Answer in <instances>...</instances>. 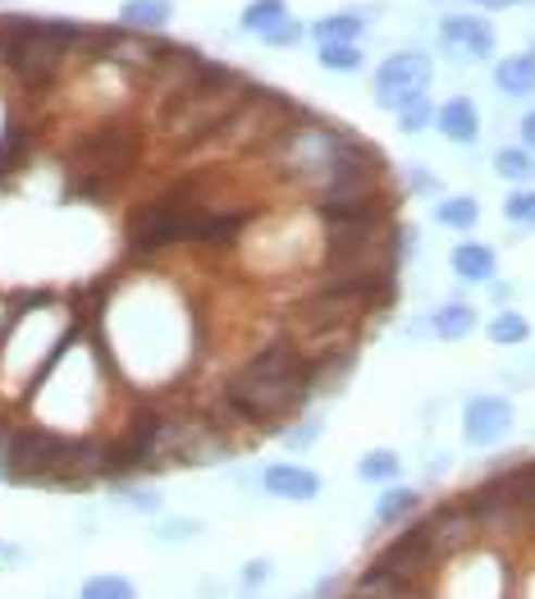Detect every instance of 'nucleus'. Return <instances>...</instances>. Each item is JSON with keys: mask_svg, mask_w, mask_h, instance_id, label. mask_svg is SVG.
Here are the masks:
<instances>
[{"mask_svg": "<svg viewBox=\"0 0 535 599\" xmlns=\"http://www.w3.org/2000/svg\"><path fill=\"white\" fill-rule=\"evenodd\" d=\"M311 389H316V362L298 344H261L225 375L220 398L242 426H284Z\"/></svg>", "mask_w": 535, "mask_h": 599, "instance_id": "nucleus-1", "label": "nucleus"}, {"mask_svg": "<svg viewBox=\"0 0 535 599\" xmlns=\"http://www.w3.org/2000/svg\"><path fill=\"white\" fill-rule=\"evenodd\" d=\"M202 207L188 197H155L128 215V248L133 252H165L174 242H192Z\"/></svg>", "mask_w": 535, "mask_h": 599, "instance_id": "nucleus-2", "label": "nucleus"}, {"mask_svg": "<svg viewBox=\"0 0 535 599\" xmlns=\"http://www.w3.org/2000/svg\"><path fill=\"white\" fill-rule=\"evenodd\" d=\"M431 83H435V60L426 51H398V55H385V64L375 70L371 92L381 110L403 115L408 105L431 97Z\"/></svg>", "mask_w": 535, "mask_h": 599, "instance_id": "nucleus-3", "label": "nucleus"}, {"mask_svg": "<svg viewBox=\"0 0 535 599\" xmlns=\"http://www.w3.org/2000/svg\"><path fill=\"white\" fill-rule=\"evenodd\" d=\"M512 421H518V412H512L508 398L481 394V398H472V403L462 408V439L472 444V449H489V444L508 439Z\"/></svg>", "mask_w": 535, "mask_h": 599, "instance_id": "nucleus-4", "label": "nucleus"}, {"mask_svg": "<svg viewBox=\"0 0 535 599\" xmlns=\"http://www.w3.org/2000/svg\"><path fill=\"white\" fill-rule=\"evenodd\" d=\"M439 51L466 64L489 60L495 55V28H489V18H476V14H449L439 24Z\"/></svg>", "mask_w": 535, "mask_h": 599, "instance_id": "nucleus-5", "label": "nucleus"}, {"mask_svg": "<svg viewBox=\"0 0 535 599\" xmlns=\"http://www.w3.org/2000/svg\"><path fill=\"white\" fill-rule=\"evenodd\" d=\"M261 490L284 503H311L325 490V481L311 467H302V462H271V467L261 472Z\"/></svg>", "mask_w": 535, "mask_h": 599, "instance_id": "nucleus-6", "label": "nucleus"}, {"mask_svg": "<svg viewBox=\"0 0 535 599\" xmlns=\"http://www.w3.org/2000/svg\"><path fill=\"white\" fill-rule=\"evenodd\" d=\"M435 128L444 142L453 147H472L481 138V110L472 97H449L444 105H435Z\"/></svg>", "mask_w": 535, "mask_h": 599, "instance_id": "nucleus-7", "label": "nucleus"}, {"mask_svg": "<svg viewBox=\"0 0 535 599\" xmlns=\"http://www.w3.org/2000/svg\"><path fill=\"white\" fill-rule=\"evenodd\" d=\"M495 87L508 97V101H526L535 97V51H522V55H503L495 64Z\"/></svg>", "mask_w": 535, "mask_h": 599, "instance_id": "nucleus-8", "label": "nucleus"}, {"mask_svg": "<svg viewBox=\"0 0 535 599\" xmlns=\"http://www.w3.org/2000/svg\"><path fill=\"white\" fill-rule=\"evenodd\" d=\"M449 265H453V275L466 279V284H489L499 271V257L489 242H458V248L449 252Z\"/></svg>", "mask_w": 535, "mask_h": 599, "instance_id": "nucleus-9", "label": "nucleus"}, {"mask_svg": "<svg viewBox=\"0 0 535 599\" xmlns=\"http://www.w3.org/2000/svg\"><path fill=\"white\" fill-rule=\"evenodd\" d=\"M476 307L472 302H444V307H435L431 312V335L435 339H444V344H458V339H466V335H476Z\"/></svg>", "mask_w": 535, "mask_h": 599, "instance_id": "nucleus-10", "label": "nucleus"}, {"mask_svg": "<svg viewBox=\"0 0 535 599\" xmlns=\"http://www.w3.org/2000/svg\"><path fill=\"white\" fill-rule=\"evenodd\" d=\"M120 18H124V28H133V33H161L174 18V0H124Z\"/></svg>", "mask_w": 535, "mask_h": 599, "instance_id": "nucleus-11", "label": "nucleus"}, {"mask_svg": "<svg viewBox=\"0 0 535 599\" xmlns=\"http://www.w3.org/2000/svg\"><path fill=\"white\" fill-rule=\"evenodd\" d=\"M311 37H316V47L321 41H357L362 47V37H366V18L357 14V10H339V14H325L311 24Z\"/></svg>", "mask_w": 535, "mask_h": 599, "instance_id": "nucleus-12", "label": "nucleus"}, {"mask_svg": "<svg viewBox=\"0 0 535 599\" xmlns=\"http://www.w3.org/2000/svg\"><path fill=\"white\" fill-rule=\"evenodd\" d=\"M421 508V495L412 485H385V495L375 499V526H398Z\"/></svg>", "mask_w": 535, "mask_h": 599, "instance_id": "nucleus-13", "label": "nucleus"}, {"mask_svg": "<svg viewBox=\"0 0 535 599\" xmlns=\"http://www.w3.org/2000/svg\"><path fill=\"white\" fill-rule=\"evenodd\" d=\"M435 220H439L444 229L466 234V229L481 225V202H476L472 192H462V197H439V202H435Z\"/></svg>", "mask_w": 535, "mask_h": 599, "instance_id": "nucleus-14", "label": "nucleus"}, {"mask_svg": "<svg viewBox=\"0 0 535 599\" xmlns=\"http://www.w3.org/2000/svg\"><path fill=\"white\" fill-rule=\"evenodd\" d=\"M288 18V0H252V5H242V18H238V28L242 33H275L279 24Z\"/></svg>", "mask_w": 535, "mask_h": 599, "instance_id": "nucleus-15", "label": "nucleus"}, {"mask_svg": "<svg viewBox=\"0 0 535 599\" xmlns=\"http://www.w3.org/2000/svg\"><path fill=\"white\" fill-rule=\"evenodd\" d=\"M357 476H362L366 485H398V476H403V458H398L394 449H371V453H362V462H357Z\"/></svg>", "mask_w": 535, "mask_h": 599, "instance_id": "nucleus-16", "label": "nucleus"}, {"mask_svg": "<svg viewBox=\"0 0 535 599\" xmlns=\"http://www.w3.org/2000/svg\"><path fill=\"white\" fill-rule=\"evenodd\" d=\"M316 60H321V70H329V74H357L366 64V55H362L357 41H321Z\"/></svg>", "mask_w": 535, "mask_h": 599, "instance_id": "nucleus-17", "label": "nucleus"}, {"mask_svg": "<svg viewBox=\"0 0 535 599\" xmlns=\"http://www.w3.org/2000/svg\"><path fill=\"white\" fill-rule=\"evenodd\" d=\"M495 174L508 184H526V179H535V157L526 147H499L495 151Z\"/></svg>", "mask_w": 535, "mask_h": 599, "instance_id": "nucleus-18", "label": "nucleus"}, {"mask_svg": "<svg viewBox=\"0 0 535 599\" xmlns=\"http://www.w3.org/2000/svg\"><path fill=\"white\" fill-rule=\"evenodd\" d=\"M78 599H138V586L120 572H101V576H87Z\"/></svg>", "mask_w": 535, "mask_h": 599, "instance_id": "nucleus-19", "label": "nucleus"}, {"mask_svg": "<svg viewBox=\"0 0 535 599\" xmlns=\"http://www.w3.org/2000/svg\"><path fill=\"white\" fill-rule=\"evenodd\" d=\"M485 335H489V344H499V348H518V344L531 339V325H526L522 312H499L495 321L485 325Z\"/></svg>", "mask_w": 535, "mask_h": 599, "instance_id": "nucleus-20", "label": "nucleus"}, {"mask_svg": "<svg viewBox=\"0 0 535 599\" xmlns=\"http://www.w3.org/2000/svg\"><path fill=\"white\" fill-rule=\"evenodd\" d=\"M503 215L508 225H522V229H535V188H518L503 202Z\"/></svg>", "mask_w": 535, "mask_h": 599, "instance_id": "nucleus-21", "label": "nucleus"}, {"mask_svg": "<svg viewBox=\"0 0 535 599\" xmlns=\"http://www.w3.org/2000/svg\"><path fill=\"white\" fill-rule=\"evenodd\" d=\"M435 124V101L426 97V101H416V105H408L403 115H398V128L403 133H426Z\"/></svg>", "mask_w": 535, "mask_h": 599, "instance_id": "nucleus-22", "label": "nucleus"}, {"mask_svg": "<svg viewBox=\"0 0 535 599\" xmlns=\"http://www.w3.org/2000/svg\"><path fill=\"white\" fill-rule=\"evenodd\" d=\"M120 503L138 508V513H161V495H155V490H142V485H133V490H120Z\"/></svg>", "mask_w": 535, "mask_h": 599, "instance_id": "nucleus-23", "label": "nucleus"}, {"mask_svg": "<svg viewBox=\"0 0 535 599\" xmlns=\"http://www.w3.org/2000/svg\"><path fill=\"white\" fill-rule=\"evenodd\" d=\"M302 24H298V18H284V24L275 28V33H265L261 41H265V47H294V41H302Z\"/></svg>", "mask_w": 535, "mask_h": 599, "instance_id": "nucleus-24", "label": "nucleus"}, {"mask_svg": "<svg viewBox=\"0 0 535 599\" xmlns=\"http://www.w3.org/2000/svg\"><path fill=\"white\" fill-rule=\"evenodd\" d=\"M197 531H202V526H197V522H188V517H174V522H165L161 531H155V540H165V545L174 540V545H178V540H192V536H197Z\"/></svg>", "mask_w": 535, "mask_h": 599, "instance_id": "nucleus-25", "label": "nucleus"}, {"mask_svg": "<svg viewBox=\"0 0 535 599\" xmlns=\"http://www.w3.org/2000/svg\"><path fill=\"white\" fill-rule=\"evenodd\" d=\"M321 435H325L321 421H307V426H298V430H284V444H294V449H307V444H316Z\"/></svg>", "mask_w": 535, "mask_h": 599, "instance_id": "nucleus-26", "label": "nucleus"}, {"mask_svg": "<svg viewBox=\"0 0 535 599\" xmlns=\"http://www.w3.org/2000/svg\"><path fill=\"white\" fill-rule=\"evenodd\" d=\"M265 576H271V563H265V559H252L248 567H242V586L252 590V586H261V582H265Z\"/></svg>", "mask_w": 535, "mask_h": 599, "instance_id": "nucleus-27", "label": "nucleus"}, {"mask_svg": "<svg viewBox=\"0 0 535 599\" xmlns=\"http://www.w3.org/2000/svg\"><path fill=\"white\" fill-rule=\"evenodd\" d=\"M518 128H522V147H526V151H531V157H535V110H526V115H522V124H518Z\"/></svg>", "mask_w": 535, "mask_h": 599, "instance_id": "nucleus-28", "label": "nucleus"}, {"mask_svg": "<svg viewBox=\"0 0 535 599\" xmlns=\"http://www.w3.org/2000/svg\"><path fill=\"white\" fill-rule=\"evenodd\" d=\"M412 188H426V192H439V179H435V174H421V170H412Z\"/></svg>", "mask_w": 535, "mask_h": 599, "instance_id": "nucleus-29", "label": "nucleus"}, {"mask_svg": "<svg viewBox=\"0 0 535 599\" xmlns=\"http://www.w3.org/2000/svg\"><path fill=\"white\" fill-rule=\"evenodd\" d=\"M466 5H476V10H508V5H518V0H466Z\"/></svg>", "mask_w": 535, "mask_h": 599, "instance_id": "nucleus-30", "label": "nucleus"}, {"mask_svg": "<svg viewBox=\"0 0 535 599\" xmlns=\"http://www.w3.org/2000/svg\"><path fill=\"white\" fill-rule=\"evenodd\" d=\"M0 553H5V545H0Z\"/></svg>", "mask_w": 535, "mask_h": 599, "instance_id": "nucleus-31", "label": "nucleus"}]
</instances>
